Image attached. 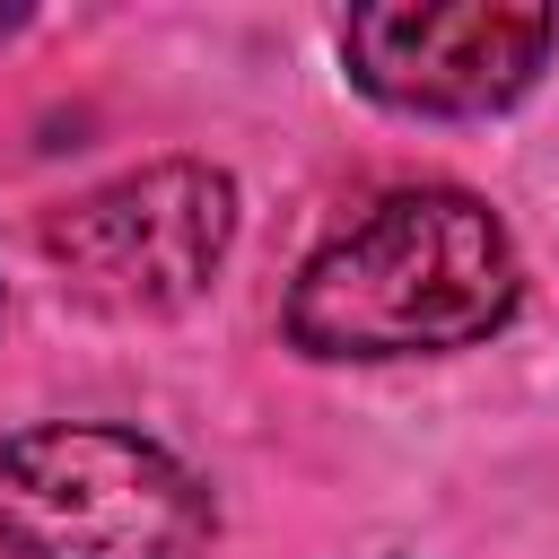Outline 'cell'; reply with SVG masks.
<instances>
[{"instance_id":"cell-3","label":"cell","mask_w":559,"mask_h":559,"mask_svg":"<svg viewBox=\"0 0 559 559\" xmlns=\"http://www.w3.org/2000/svg\"><path fill=\"white\" fill-rule=\"evenodd\" d=\"M35 236L70 297H87L105 314H166V306L201 297V280L218 271V253L236 236V183L201 157H166L87 201H61Z\"/></svg>"},{"instance_id":"cell-1","label":"cell","mask_w":559,"mask_h":559,"mask_svg":"<svg viewBox=\"0 0 559 559\" xmlns=\"http://www.w3.org/2000/svg\"><path fill=\"white\" fill-rule=\"evenodd\" d=\"M524 297L515 245L489 201L419 183L332 236L288 288V341L306 358H428L489 341Z\"/></svg>"},{"instance_id":"cell-2","label":"cell","mask_w":559,"mask_h":559,"mask_svg":"<svg viewBox=\"0 0 559 559\" xmlns=\"http://www.w3.org/2000/svg\"><path fill=\"white\" fill-rule=\"evenodd\" d=\"M210 489L140 428H17L0 437V550L9 559H201Z\"/></svg>"},{"instance_id":"cell-4","label":"cell","mask_w":559,"mask_h":559,"mask_svg":"<svg viewBox=\"0 0 559 559\" xmlns=\"http://www.w3.org/2000/svg\"><path fill=\"white\" fill-rule=\"evenodd\" d=\"M550 44H559V9L533 0H419V9L341 17L349 79L402 114H498L542 79Z\"/></svg>"},{"instance_id":"cell-5","label":"cell","mask_w":559,"mask_h":559,"mask_svg":"<svg viewBox=\"0 0 559 559\" xmlns=\"http://www.w3.org/2000/svg\"><path fill=\"white\" fill-rule=\"evenodd\" d=\"M0 26H17V9H0Z\"/></svg>"}]
</instances>
